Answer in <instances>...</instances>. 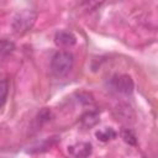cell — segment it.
I'll return each instance as SVG.
<instances>
[{
  "instance_id": "11",
  "label": "cell",
  "mask_w": 158,
  "mask_h": 158,
  "mask_svg": "<svg viewBox=\"0 0 158 158\" xmlns=\"http://www.w3.org/2000/svg\"><path fill=\"white\" fill-rule=\"evenodd\" d=\"M9 93V81L6 79L0 80V106L4 105Z\"/></svg>"
},
{
  "instance_id": "3",
  "label": "cell",
  "mask_w": 158,
  "mask_h": 158,
  "mask_svg": "<svg viewBox=\"0 0 158 158\" xmlns=\"http://www.w3.org/2000/svg\"><path fill=\"white\" fill-rule=\"evenodd\" d=\"M93 152V146L89 142H78L68 147V153L73 158H88Z\"/></svg>"
},
{
  "instance_id": "8",
  "label": "cell",
  "mask_w": 158,
  "mask_h": 158,
  "mask_svg": "<svg viewBox=\"0 0 158 158\" xmlns=\"http://www.w3.org/2000/svg\"><path fill=\"white\" fill-rule=\"evenodd\" d=\"M99 122V114L96 111H89L81 116V123L85 127H93Z\"/></svg>"
},
{
  "instance_id": "9",
  "label": "cell",
  "mask_w": 158,
  "mask_h": 158,
  "mask_svg": "<svg viewBox=\"0 0 158 158\" xmlns=\"http://www.w3.org/2000/svg\"><path fill=\"white\" fill-rule=\"evenodd\" d=\"M14 49H15V44L12 42L4 40V38H0V57L10 54Z\"/></svg>"
},
{
  "instance_id": "6",
  "label": "cell",
  "mask_w": 158,
  "mask_h": 158,
  "mask_svg": "<svg viewBox=\"0 0 158 158\" xmlns=\"http://www.w3.org/2000/svg\"><path fill=\"white\" fill-rule=\"evenodd\" d=\"M58 137L56 136V137H49V138H47V139H44V141H42L41 143H38L37 146H33L31 149H28V152L30 153H38V152H44V151H47V149H49L52 146H54L57 142H58Z\"/></svg>"
},
{
  "instance_id": "12",
  "label": "cell",
  "mask_w": 158,
  "mask_h": 158,
  "mask_svg": "<svg viewBox=\"0 0 158 158\" xmlns=\"http://www.w3.org/2000/svg\"><path fill=\"white\" fill-rule=\"evenodd\" d=\"M51 117H52V112H51V110H48V109H43V110L38 114V116H37V121H38L40 125H43V123L48 122V121L51 120Z\"/></svg>"
},
{
  "instance_id": "2",
  "label": "cell",
  "mask_w": 158,
  "mask_h": 158,
  "mask_svg": "<svg viewBox=\"0 0 158 158\" xmlns=\"http://www.w3.org/2000/svg\"><path fill=\"white\" fill-rule=\"evenodd\" d=\"M36 19H37V14L33 10H28V9L21 10L15 15L12 20V30L20 35L25 33L32 28Z\"/></svg>"
},
{
  "instance_id": "5",
  "label": "cell",
  "mask_w": 158,
  "mask_h": 158,
  "mask_svg": "<svg viewBox=\"0 0 158 158\" xmlns=\"http://www.w3.org/2000/svg\"><path fill=\"white\" fill-rule=\"evenodd\" d=\"M54 43L58 47H72L77 43V37L69 31H58L54 35Z\"/></svg>"
},
{
  "instance_id": "10",
  "label": "cell",
  "mask_w": 158,
  "mask_h": 158,
  "mask_svg": "<svg viewBox=\"0 0 158 158\" xmlns=\"http://www.w3.org/2000/svg\"><path fill=\"white\" fill-rule=\"evenodd\" d=\"M121 137L130 146H136L137 144V138H136L135 133L131 130H128V128H125V130L121 131Z\"/></svg>"
},
{
  "instance_id": "4",
  "label": "cell",
  "mask_w": 158,
  "mask_h": 158,
  "mask_svg": "<svg viewBox=\"0 0 158 158\" xmlns=\"http://www.w3.org/2000/svg\"><path fill=\"white\" fill-rule=\"evenodd\" d=\"M114 86H115V89H116L118 93H121V94H123V95H130V94H132L133 88H135L132 78H131L130 75H127V74L118 75V77L114 80Z\"/></svg>"
},
{
  "instance_id": "7",
  "label": "cell",
  "mask_w": 158,
  "mask_h": 158,
  "mask_svg": "<svg viewBox=\"0 0 158 158\" xmlns=\"http://www.w3.org/2000/svg\"><path fill=\"white\" fill-rule=\"evenodd\" d=\"M95 136L101 142H107L110 139H114L116 137V132L111 127H104L101 130H98L95 132Z\"/></svg>"
},
{
  "instance_id": "1",
  "label": "cell",
  "mask_w": 158,
  "mask_h": 158,
  "mask_svg": "<svg viewBox=\"0 0 158 158\" xmlns=\"http://www.w3.org/2000/svg\"><path fill=\"white\" fill-rule=\"evenodd\" d=\"M74 64V56L69 51H58L51 60V70L56 77L67 75Z\"/></svg>"
}]
</instances>
